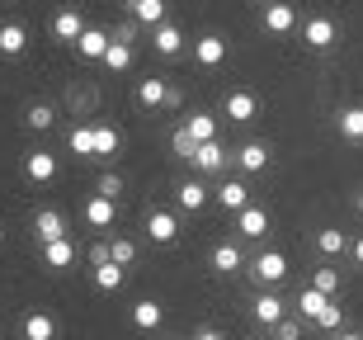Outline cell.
I'll return each instance as SVG.
<instances>
[{
	"mask_svg": "<svg viewBox=\"0 0 363 340\" xmlns=\"http://www.w3.org/2000/svg\"><path fill=\"white\" fill-rule=\"evenodd\" d=\"M85 19H81V10H57L52 19H48V33H52V43H81V33H85Z\"/></svg>",
	"mask_w": 363,
	"mask_h": 340,
	"instance_id": "6da1fadb",
	"label": "cell"
},
{
	"mask_svg": "<svg viewBox=\"0 0 363 340\" xmlns=\"http://www.w3.org/2000/svg\"><path fill=\"white\" fill-rule=\"evenodd\" d=\"M81 218H85V227L108 231V227H113V218H118V204H113V199H104V194H90V199H85V208H81Z\"/></svg>",
	"mask_w": 363,
	"mask_h": 340,
	"instance_id": "7a4b0ae2",
	"label": "cell"
},
{
	"mask_svg": "<svg viewBox=\"0 0 363 340\" xmlns=\"http://www.w3.org/2000/svg\"><path fill=\"white\" fill-rule=\"evenodd\" d=\"M189 165H194L199 175H217V170H227V165H231V151L222 147V142H203V147L194 151V161H189Z\"/></svg>",
	"mask_w": 363,
	"mask_h": 340,
	"instance_id": "3957f363",
	"label": "cell"
},
{
	"mask_svg": "<svg viewBox=\"0 0 363 340\" xmlns=\"http://www.w3.org/2000/svg\"><path fill=\"white\" fill-rule=\"evenodd\" d=\"M264 28H269V33H279V38H288V33L297 28L293 0H269V5H264Z\"/></svg>",
	"mask_w": 363,
	"mask_h": 340,
	"instance_id": "277c9868",
	"label": "cell"
},
{
	"mask_svg": "<svg viewBox=\"0 0 363 340\" xmlns=\"http://www.w3.org/2000/svg\"><path fill=\"white\" fill-rule=\"evenodd\" d=\"M250 274H255L259 284H283V279H288V256H283V251H264V256L250 265Z\"/></svg>",
	"mask_w": 363,
	"mask_h": 340,
	"instance_id": "5b68a950",
	"label": "cell"
},
{
	"mask_svg": "<svg viewBox=\"0 0 363 340\" xmlns=\"http://www.w3.org/2000/svg\"><path fill=\"white\" fill-rule=\"evenodd\" d=\"M250 312H255L259 327H269V331H274V327L283 322V317H288V302H283L279 293H259V298L250 302Z\"/></svg>",
	"mask_w": 363,
	"mask_h": 340,
	"instance_id": "8992f818",
	"label": "cell"
},
{
	"mask_svg": "<svg viewBox=\"0 0 363 340\" xmlns=\"http://www.w3.org/2000/svg\"><path fill=\"white\" fill-rule=\"evenodd\" d=\"M194 62H199V67H222V62H227V38H222V33H203V38L194 43Z\"/></svg>",
	"mask_w": 363,
	"mask_h": 340,
	"instance_id": "52a82bcc",
	"label": "cell"
},
{
	"mask_svg": "<svg viewBox=\"0 0 363 340\" xmlns=\"http://www.w3.org/2000/svg\"><path fill=\"white\" fill-rule=\"evenodd\" d=\"M302 38H307V48H330L335 43V19H325V14H311L307 24H302Z\"/></svg>",
	"mask_w": 363,
	"mask_h": 340,
	"instance_id": "ba28073f",
	"label": "cell"
},
{
	"mask_svg": "<svg viewBox=\"0 0 363 340\" xmlns=\"http://www.w3.org/2000/svg\"><path fill=\"white\" fill-rule=\"evenodd\" d=\"M33 236H38L43 246H48V241H62V236H67V218H62L57 208H43L38 218H33Z\"/></svg>",
	"mask_w": 363,
	"mask_h": 340,
	"instance_id": "9c48e42d",
	"label": "cell"
},
{
	"mask_svg": "<svg viewBox=\"0 0 363 340\" xmlns=\"http://www.w3.org/2000/svg\"><path fill=\"white\" fill-rule=\"evenodd\" d=\"M231 161L241 165L245 175H259V170L269 165V147H264V142H245L241 151H231Z\"/></svg>",
	"mask_w": 363,
	"mask_h": 340,
	"instance_id": "30bf717a",
	"label": "cell"
},
{
	"mask_svg": "<svg viewBox=\"0 0 363 340\" xmlns=\"http://www.w3.org/2000/svg\"><path fill=\"white\" fill-rule=\"evenodd\" d=\"M24 175L33 180V185H48V180L57 175V156L52 151H28L24 156Z\"/></svg>",
	"mask_w": 363,
	"mask_h": 340,
	"instance_id": "8fae6325",
	"label": "cell"
},
{
	"mask_svg": "<svg viewBox=\"0 0 363 340\" xmlns=\"http://www.w3.org/2000/svg\"><path fill=\"white\" fill-rule=\"evenodd\" d=\"M108 43H113V33H104V28H85V33H81V43H76V53H81L85 62H104Z\"/></svg>",
	"mask_w": 363,
	"mask_h": 340,
	"instance_id": "7c38bea8",
	"label": "cell"
},
{
	"mask_svg": "<svg viewBox=\"0 0 363 340\" xmlns=\"http://www.w3.org/2000/svg\"><path fill=\"white\" fill-rule=\"evenodd\" d=\"M165 95H170V85L161 76H142V85H137V104L142 109H165Z\"/></svg>",
	"mask_w": 363,
	"mask_h": 340,
	"instance_id": "4fadbf2b",
	"label": "cell"
},
{
	"mask_svg": "<svg viewBox=\"0 0 363 340\" xmlns=\"http://www.w3.org/2000/svg\"><path fill=\"white\" fill-rule=\"evenodd\" d=\"M217 204L231 208V213L250 208V185H245V180H227V185H217Z\"/></svg>",
	"mask_w": 363,
	"mask_h": 340,
	"instance_id": "5bb4252c",
	"label": "cell"
},
{
	"mask_svg": "<svg viewBox=\"0 0 363 340\" xmlns=\"http://www.w3.org/2000/svg\"><path fill=\"white\" fill-rule=\"evenodd\" d=\"M175 199H179V208H184V213H203V204H208V185L194 175V180H184V185L175 190Z\"/></svg>",
	"mask_w": 363,
	"mask_h": 340,
	"instance_id": "9a60e30c",
	"label": "cell"
},
{
	"mask_svg": "<svg viewBox=\"0 0 363 340\" xmlns=\"http://www.w3.org/2000/svg\"><path fill=\"white\" fill-rule=\"evenodd\" d=\"M241 265H245V256H241V246H236V241H217L213 246V270L217 274H236Z\"/></svg>",
	"mask_w": 363,
	"mask_h": 340,
	"instance_id": "2e32d148",
	"label": "cell"
},
{
	"mask_svg": "<svg viewBox=\"0 0 363 340\" xmlns=\"http://www.w3.org/2000/svg\"><path fill=\"white\" fill-rule=\"evenodd\" d=\"M147 236H151L156 246H170V241L179 236V222H175V213H151V218H147Z\"/></svg>",
	"mask_w": 363,
	"mask_h": 340,
	"instance_id": "e0dca14e",
	"label": "cell"
},
{
	"mask_svg": "<svg viewBox=\"0 0 363 340\" xmlns=\"http://www.w3.org/2000/svg\"><path fill=\"white\" fill-rule=\"evenodd\" d=\"M325 302H330V298H325L321 288H311V284H307V288H302V293L293 298V307H297V317H302V322H316Z\"/></svg>",
	"mask_w": 363,
	"mask_h": 340,
	"instance_id": "ac0fdd59",
	"label": "cell"
},
{
	"mask_svg": "<svg viewBox=\"0 0 363 340\" xmlns=\"http://www.w3.org/2000/svg\"><path fill=\"white\" fill-rule=\"evenodd\" d=\"M227 114H231L236 123H250V119L259 114V99L250 95V90H231V95H227Z\"/></svg>",
	"mask_w": 363,
	"mask_h": 340,
	"instance_id": "d6986e66",
	"label": "cell"
},
{
	"mask_svg": "<svg viewBox=\"0 0 363 340\" xmlns=\"http://www.w3.org/2000/svg\"><path fill=\"white\" fill-rule=\"evenodd\" d=\"M151 48H156L161 57H175L179 48H184V33H179V28L170 24V19H165V24L156 28V33H151Z\"/></svg>",
	"mask_w": 363,
	"mask_h": 340,
	"instance_id": "ffe728a7",
	"label": "cell"
},
{
	"mask_svg": "<svg viewBox=\"0 0 363 340\" xmlns=\"http://www.w3.org/2000/svg\"><path fill=\"white\" fill-rule=\"evenodd\" d=\"M236 227H241V236L255 241V236L269 231V213H264V208H241V213H236Z\"/></svg>",
	"mask_w": 363,
	"mask_h": 340,
	"instance_id": "44dd1931",
	"label": "cell"
},
{
	"mask_svg": "<svg viewBox=\"0 0 363 340\" xmlns=\"http://www.w3.org/2000/svg\"><path fill=\"white\" fill-rule=\"evenodd\" d=\"M43 260H48L52 270H67V265H76V246H71V236H62V241H48V246H43Z\"/></svg>",
	"mask_w": 363,
	"mask_h": 340,
	"instance_id": "7402d4cb",
	"label": "cell"
},
{
	"mask_svg": "<svg viewBox=\"0 0 363 340\" xmlns=\"http://www.w3.org/2000/svg\"><path fill=\"white\" fill-rule=\"evenodd\" d=\"M28 43V28L24 24H0V57H19Z\"/></svg>",
	"mask_w": 363,
	"mask_h": 340,
	"instance_id": "603a6c76",
	"label": "cell"
},
{
	"mask_svg": "<svg viewBox=\"0 0 363 340\" xmlns=\"http://www.w3.org/2000/svg\"><path fill=\"white\" fill-rule=\"evenodd\" d=\"M24 340H57V322L48 312H28L24 317Z\"/></svg>",
	"mask_w": 363,
	"mask_h": 340,
	"instance_id": "cb8c5ba5",
	"label": "cell"
},
{
	"mask_svg": "<svg viewBox=\"0 0 363 340\" xmlns=\"http://www.w3.org/2000/svg\"><path fill=\"white\" fill-rule=\"evenodd\" d=\"M161 317H165V307H161V302L142 298V302L133 307V327H137V331H156V327H161Z\"/></svg>",
	"mask_w": 363,
	"mask_h": 340,
	"instance_id": "d4e9b609",
	"label": "cell"
},
{
	"mask_svg": "<svg viewBox=\"0 0 363 340\" xmlns=\"http://www.w3.org/2000/svg\"><path fill=\"white\" fill-rule=\"evenodd\" d=\"M184 128H189V137H194L199 147H203V142H217V119H213V114H189Z\"/></svg>",
	"mask_w": 363,
	"mask_h": 340,
	"instance_id": "484cf974",
	"label": "cell"
},
{
	"mask_svg": "<svg viewBox=\"0 0 363 340\" xmlns=\"http://www.w3.org/2000/svg\"><path fill=\"white\" fill-rule=\"evenodd\" d=\"M118 147H123L118 128H108V123H99V128H94V156H99V161H108V156H118Z\"/></svg>",
	"mask_w": 363,
	"mask_h": 340,
	"instance_id": "4316f807",
	"label": "cell"
},
{
	"mask_svg": "<svg viewBox=\"0 0 363 340\" xmlns=\"http://www.w3.org/2000/svg\"><path fill=\"white\" fill-rule=\"evenodd\" d=\"M316 251L330 260V256H340V251H350V236H345L340 227H321L316 231Z\"/></svg>",
	"mask_w": 363,
	"mask_h": 340,
	"instance_id": "83f0119b",
	"label": "cell"
},
{
	"mask_svg": "<svg viewBox=\"0 0 363 340\" xmlns=\"http://www.w3.org/2000/svg\"><path fill=\"white\" fill-rule=\"evenodd\" d=\"M123 279H128V270H123V265H113V260H108V265H94V288L113 293V288H118Z\"/></svg>",
	"mask_w": 363,
	"mask_h": 340,
	"instance_id": "f1b7e54d",
	"label": "cell"
},
{
	"mask_svg": "<svg viewBox=\"0 0 363 340\" xmlns=\"http://www.w3.org/2000/svg\"><path fill=\"white\" fill-rule=\"evenodd\" d=\"M104 67L108 71H128V67H133V43L113 38V43H108V53H104Z\"/></svg>",
	"mask_w": 363,
	"mask_h": 340,
	"instance_id": "f546056e",
	"label": "cell"
},
{
	"mask_svg": "<svg viewBox=\"0 0 363 340\" xmlns=\"http://www.w3.org/2000/svg\"><path fill=\"white\" fill-rule=\"evenodd\" d=\"M133 14L142 19V24L161 28V24H165V0H137V5H133Z\"/></svg>",
	"mask_w": 363,
	"mask_h": 340,
	"instance_id": "4dcf8cb0",
	"label": "cell"
},
{
	"mask_svg": "<svg viewBox=\"0 0 363 340\" xmlns=\"http://www.w3.org/2000/svg\"><path fill=\"white\" fill-rule=\"evenodd\" d=\"M340 133L350 137V142H363V104H354V109L340 114Z\"/></svg>",
	"mask_w": 363,
	"mask_h": 340,
	"instance_id": "1f68e13d",
	"label": "cell"
},
{
	"mask_svg": "<svg viewBox=\"0 0 363 340\" xmlns=\"http://www.w3.org/2000/svg\"><path fill=\"white\" fill-rule=\"evenodd\" d=\"M67 147L76 151V156H85V161H90V156H94V128H71Z\"/></svg>",
	"mask_w": 363,
	"mask_h": 340,
	"instance_id": "d6a6232c",
	"label": "cell"
},
{
	"mask_svg": "<svg viewBox=\"0 0 363 340\" xmlns=\"http://www.w3.org/2000/svg\"><path fill=\"white\" fill-rule=\"evenodd\" d=\"M311 288H321L325 298H335V293H340V274L330 270V265H316V274H311Z\"/></svg>",
	"mask_w": 363,
	"mask_h": 340,
	"instance_id": "836d02e7",
	"label": "cell"
},
{
	"mask_svg": "<svg viewBox=\"0 0 363 340\" xmlns=\"http://www.w3.org/2000/svg\"><path fill=\"white\" fill-rule=\"evenodd\" d=\"M170 151H175L179 161H194V151H199V142L189 137V128H175V133H170Z\"/></svg>",
	"mask_w": 363,
	"mask_h": 340,
	"instance_id": "e575fe53",
	"label": "cell"
},
{
	"mask_svg": "<svg viewBox=\"0 0 363 340\" xmlns=\"http://www.w3.org/2000/svg\"><path fill=\"white\" fill-rule=\"evenodd\" d=\"M52 123H57V109H52V104H33V109H28V128H33V133H48Z\"/></svg>",
	"mask_w": 363,
	"mask_h": 340,
	"instance_id": "d590c367",
	"label": "cell"
},
{
	"mask_svg": "<svg viewBox=\"0 0 363 340\" xmlns=\"http://www.w3.org/2000/svg\"><path fill=\"white\" fill-rule=\"evenodd\" d=\"M108 251H113V265H123V270L137 260V241H128V236H113V241H108Z\"/></svg>",
	"mask_w": 363,
	"mask_h": 340,
	"instance_id": "8d00e7d4",
	"label": "cell"
},
{
	"mask_svg": "<svg viewBox=\"0 0 363 340\" xmlns=\"http://www.w3.org/2000/svg\"><path fill=\"white\" fill-rule=\"evenodd\" d=\"M340 322H345L340 302H325V307H321V317H316V327H321V331H340Z\"/></svg>",
	"mask_w": 363,
	"mask_h": 340,
	"instance_id": "74e56055",
	"label": "cell"
},
{
	"mask_svg": "<svg viewBox=\"0 0 363 340\" xmlns=\"http://www.w3.org/2000/svg\"><path fill=\"white\" fill-rule=\"evenodd\" d=\"M94 194H104V199H113V204H118V199H123V175H99Z\"/></svg>",
	"mask_w": 363,
	"mask_h": 340,
	"instance_id": "f35d334b",
	"label": "cell"
},
{
	"mask_svg": "<svg viewBox=\"0 0 363 340\" xmlns=\"http://www.w3.org/2000/svg\"><path fill=\"white\" fill-rule=\"evenodd\" d=\"M274 336H279V340H302V317L288 312V317L279 322V327H274Z\"/></svg>",
	"mask_w": 363,
	"mask_h": 340,
	"instance_id": "ab89813d",
	"label": "cell"
},
{
	"mask_svg": "<svg viewBox=\"0 0 363 340\" xmlns=\"http://www.w3.org/2000/svg\"><path fill=\"white\" fill-rule=\"evenodd\" d=\"M108 260H113V251H108V241L90 246V265H108Z\"/></svg>",
	"mask_w": 363,
	"mask_h": 340,
	"instance_id": "60d3db41",
	"label": "cell"
},
{
	"mask_svg": "<svg viewBox=\"0 0 363 340\" xmlns=\"http://www.w3.org/2000/svg\"><path fill=\"white\" fill-rule=\"evenodd\" d=\"M350 251H354V265H363V236H354V241H350Z\"/></svg>",
	"mask_w": 363,
	"mask_h": 340,
	"instance_id": "b9f144b4",
	"label": "cell"
},
{
	"mask_svg": "<svg viewBox=\"0 0 363 340\" xmlns=\"http://www.w3.org/2000/svg\"><path fill=\"white\" fill-rule=\"evenodd\" d=\"M194 340H227L222 331H194Z\"/></svg>",
	"mask_w": 363,
	"mask_h": 340,
	"instance_id": "7bdbcfd3",
	"label": "cell"
},
{
	"mask_svg": "<svg viewBox=\"0 0 363 340\" xmlns=\"http://www.w3.org/2000/svg\"><path fill=\"white\" fill-rule=\"evenodd\" d=\"M335 340H363V336H359V331H345V336H335Z\"/></svg>",
	"mask_w": 363,
	"mask_h": 340,
	"instance_id": "ee69618b",
	"label": "cell"
},
{
	"mask_svg": "<svg viewBox=\"0 0 363 340\" xmlns=\"http://www.w3.org/2000/svg\"><path fill=\"white\" fill-rule=\"evenodd\" d=\"M250 340H279V336H274V331H269V336H250Z\"/></svg>",
	"mask_w": 363,
	"mask_h": 340,
	"instance_id": "f6af8a7d",
	"label": "cell"
},
{
	"mask_svg": "<svg viewBox=\"0 0 363 340\" xmlns=\"http://www.w3.org/2000/svg\"><path fill=\"white\" fill-rule=\"evenodd\" d=\"M354 208H359V218H363V194H359V204H354Z\"/></svg>",
	"mask_w": 363,
	"mask_h": 340,
	"instance_id": "bcb514c9",
	"label": "cell"
},
{
	"mask_svg": "<svg viewBox=\"0 0 363 340\" xmlns=\"http://www.w3.org/2000/svg\"><path fill=\"white\" fill-rule=\"evenodd\" d=\"M255 5H269V0H255Z\"/></svg>",
	"mask_w": 363,
	"mask_h": 340,
	"instance_id": "7dc6e473",
	"label": "cell"
},
{
	"mask_svg": "<svg viewBox=\"0 0 363 340\" xmlns=\"http://www.w3.org/2000/svg\"><path fill=\"white\" fill-rule=\"evenodd\" d=\"M128 5H137V0H128Z\"/></svg>",
	"mask_w": 363,
	"mask_h": 340,
	"instance_id": "c3c4849f",
	"label": "cell"
},
{
	"mask_svg": "<svg viewBox=\"0 0 363 340\" xmlns=\"http://www.w3.org/2000/svg\"><path fill=\"white\" fill-rule=\"evenodd\" d=\"M165 340H170V336H165Z\"/></svg>",
	"mask_w": 363,
	"mask_h": 340,
	"instance_id": "681fc988",
	"label": "cell"
}]
</instances>
